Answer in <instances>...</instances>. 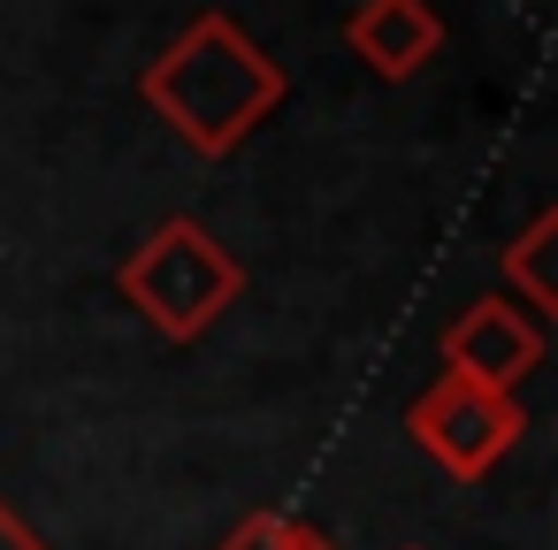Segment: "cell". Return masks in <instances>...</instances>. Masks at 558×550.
<instances>
[{
	"label": "cell",
	"mask_w": 558,
	"mask_h": 550,
	"mask_svg": "<svg viewBox=\"0 0 558 550\" xmlns=\"http://www.w3.org/2000/svg\"><path fill=\"white\" fill-rule=\"evenodd\" d=\"M116 291H123L169 344H192V337H207V329L238 306L245 268H238V253H230L207 222L169 215V222H154V230L131 245V260L116 268Z\"/></svg>",
	"instance_id": "cell-2"
},
{
	"label": "cell",
	"mask_w": 558,
	"mask_h": 550,
	"mask_svg": "<svg viewBox=\"0 0 558 550\" xmlns=\"http://www.w3.org/2000/svg\"><path fill=\"white\" fill-rule=\"evenodd\" d=\"M314 542L322 535L306 520H291V512H253V520H238L222 535V550H314Z\"/></svg>",
	"instance_id": "cell-7"
},
{
	"label": "cell",
	"mask_w": 558,
	"mask_h": 550,
	"mask_svg": "<svg viewBox=\"0 0 558 550\" xmlns=\"http://www.w3.org/2000/svg\"><path fill=\"white\" fill-rule=\"evenodd\" d=\"M138 93L199 161H222L283 108L291 77L253 32H238L222 9H207L146 62Z\"/></svg>",
	"instance_id": "cell-1"
},
{
	"label": "cell",
	"mask_w": 558,
	"mask_h": 550,
	"mask_svg": "<svg viewBox=\"0 0 558 550\" xmlns=\"http://www.w3.org/2000/svg\"><path fill=\"white\" fill-rule=\"evenodd\" d=\"M405 436L451 481H482V474H497V459H512V443L527 436V413H520V390H482L466 375H436L413 398Z\"/></svg>",
	"instance_id": "cell-3"
},
{
	"label": "cell",
	"mask_w": 558,
	"mask_h": 550,
	"mask_svg": "<svg viewBox=\"0 0 558 550\" xmlns=\"http://www.w3.org/2000/svg\"><path fill=\"white\" fill-rule=\"evenodd\" d=\"M344 47H352V62L367 77L405 85V77H421L444 54V16L428 9V0H360V9L344 16Z\"/></svg>",
	"instance_id": "cell-5"
},
{
	"label": "cell",
	"mask_w": 558,
	"mask_h": 550,
	"mask_svg": "<svg viewBox=\"0 0 558 550\" xmlns=\"http://www.w3.org/2000/svg\"><path fill=\"white\" fill-rule=\"evenodd\" d=\"M314 550H337V542H329V535H322V542H314Z\"/></svg>",
	"instance_id": "cell-9"
},
{
	"label": "cell",
	"mask_w": 558,
	"mask_h": 550,
	"mask_svg": "<svg viewBox=\"0 0 558 550\" xmlns=\"http://www.w3.org/2000/svg\"><path fill=\"white\" fill-rule=\"evenodd\" d=\"M550 237H558V215L543 207V215H535V222H527V230L505 245V283L520 291V306H527V314L558 306V291H550V268H543V260H550Z\"/></svg>",
	"instance_id": "cell-6"
},
{
	"label": "cell",
	"mask_w": 558,
	"mask_h": 550,
	"mask_svg": "<svg viewBox=\"0 0 558 550\" xmlns=\"http://www.w3.org/2000/svg\"><path fill=\"white\" fill-rule=\"evenodd\" d=\"M543 367V321L512 298H474L444 329V375H466L482 390H520Z\"/></svg>",
	"instance_id": "cell-4"
},
{
	"label": "cell",
	"mask_w": 558,
	"mask_h": 550,
	"mask_svg": "<svg viewBox=\"0 0 558 550\" xmlns=\"http://www.w3.org/2000/svg\"><path fill=\"white\" fill-rule=\"evenodd\" d=\"M0 550H47V535H39V527H24L9 504H0Z\"/></svg>",
	"instance_id": "cell-8"
}]
</instances>
